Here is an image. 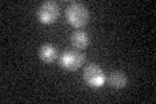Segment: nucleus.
<instances>
[{
	"mask_svg": "<svg viewBox=\"0 0 156 104\" xmlns=\"http://www.w3.org/2000/svg\"><path fill=\"white\" fill-rule=\"evenodd\" d=\"M65 17L72 26L74 27H83L90 20V12L83 4L81 3H72L68 5L65 11Z\"/></svg>",
	"mask_w": 156,
	"mask_h": 104,
	"instance_id": "nucleus-1",
	"label": "nucleus"
},
{
	"mask_svg": "<svg viewBox=\"0 0 156 104\" xmlns=\"http://www.w3.org/2000/svg\"><path fill=\"white\" fill-rule=\"evenodd\" d=\"M58 63H60V65L64 69L73 72V70H77L80 66H82V64L85 63V55L80 49L66 48L58 56Z\"/></svg>",
	"mask_w": 156,
	"mask_h": 104,
	"instance_id": "nucleus-2",
	"label": "nucleus"
},
{
	"mask_svg": "<svg viewBox=\"0 0 156 104\" xmlns=\"http://www.w3.org/2000/svg\"><path fill=\"white\" fill-rule=\"evenodd\" d=\"M60 14V5L56 2L47 0L43 2L37 9V17L42 23H53Z\"/></svg>",
	"mask_w": 156,
	"mask_h": 104,
	"instance_id": "nucleus-3",
	"label": "nucleus"
},
{
	"mask_svg": "<svg viewBox=\"0 0 156 104\" xmlns=\"http://www.w3.org/2000/svg\"><path fill=\"white\" fill-rule=\"evenodd\" d=\"M83 80L92 88H99L105 83V74L99 65L89 64L83 70Z\"/></svg>",
	"mask_w": 156,
	"mask_h": 104,
	"instance_id": "nucleus-4",
	"label": "nucleus"
},
{
	"mask_svg": "<svg viewBox=\"0 0 156 104\" xmlns=\"http://www.w3.org/2000/svg\"><path fill=\"white\" fill-rule=\"evenodd\" d=\"M70 44L76 49H83L90 44V37L85 31H74L70 35Z\"/></svg>",
	"mask_w": 156,
	"mask_h": 104,
	"instance_id": "nucleus-5",
	"label": "nucleus"
},
{
	"mask_svg": "<svg viewBox=\"0 0 156 104\" xmlns=\"http://www.w3.org/2000/svg\"><path fill=\"white\" fill-rule=\"evenodd\" d=\"M39 59L44 63L51 64L57 59V49L52 44H43L39 48Z\"/></svg>",
	"mask_w": 156,
	"mask_h": 104,
	"instance_id": "nucleus-6",
	"label": "nucleus"
},
{
	"mask_svg": "<svg viewBox=\"0 0 156 104\" xmlns=\"http://www.w3.org/2000/svg\"><path fill=\"white\" fill-rule=\"evenodd\" d=\"M108 82L113 88H124L126 86V83H128V78H126L124 72L113 70V72L109 73Z\"/></svg>",
	"mask_w": 156,
	"mask_h": 104,
	"instance_id": "nucleus-7",
	"label": "nucleus"
}]
</instances>
